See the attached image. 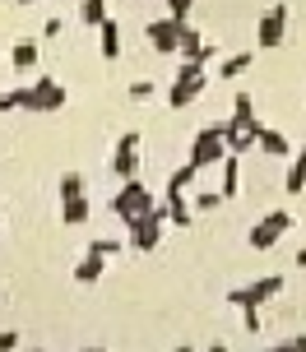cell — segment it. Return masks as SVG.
<instances>
[{"instance_id":"cell-1","label":"cell","mask_w":306,"mask_h":352,"mask_svg":"<svg viewBox=\"0 0 306 352\" xmlns=\"http://www.w3.org/2000/svg\"><path fill=\"white\" fill-rule=\"evenodd\" d=\"M162 223H167V209H158V204H149L144 213H135V218L126 223L130 246H135V250H153V246H158V236H162Z\"/></svg>"},{"instance_id":"cell-2","label":"cell","mask_w":306,"mask_h":352,"mask_svg":"<svg viewBox=\"0 0 306 352\" xmlns=\"http://www.w3.org/2000/svg\"><path fill=\"white\" fill-rule=\"evenodd\" d=\"M228 158V144H223V125H204L195 140H190V162L195 167H214Z\"/></svg>"},{"instance_id":"cell-3","label":"cell","mask_w":306,"mask_h":352,"mask_svg":"<svg viewBox=\"0 0 306 352\" xmlns=\"http://www.w3.org/2000/svg\"><path fill=\"white\" fill-rule=\"evenodd\" d=\"M288 228H292V213L288 209L265 213V218L251 228V250H274V246H278V236H283Z\"/></svg>"},{"instance_id":"cell-4","label":"cell","mask_w":306,"mask_h":352,"mask_svg":"<svg viewBox=\"0 0 306 352\" xmlns=\"http://www.w3.org/2000/svg\"><path fill=\"white\" fill-rule=\"evenodd\" d=\"M149 204H153V195L144 190V181H140V176H130L126 186H121V195L111 199V213H116L121 223H130V218H135V213H144Z\"/></svg>"},{"instance_id":"cell-5","label":"cell","mask_w":306,"mask_h":352,"mask_svg":"<svg viewBox=\"0 0 306 352\" xmlns=\"http://www.w3.org/2000/svg\"><path fill=\"white\" fill-rule=\"evenodd\" d=\"M278 292H283V278L270 274V278H255V283H246V287H232L228 301H232V306H265V301H274Z\"/></svg>"},{"instance_id":"cell-6","label":"cell","mask_w":306,"mask_h":352,"mask_svg":"<svg viewBox=\"0 0 306 352\" xmlns=\"http://www.w3.org/2000/svg\"><path fill=\"white\" fill-rule=\"evenodd\" d=\"M283 33H288V10H283V5L265 10V14H260V28H255V42H260L265 52H274V47L283 42Z\"/></svg>"},{"instance_id":"cell-7","label":"cell","mask_w":306,"mask_h":352,"mask_svg":"<svg viewBox=\"0 0 306 352\" xmlns=\"http://www.w3.org/2000/svg\"><path fill=\"white\" fill-rule=\"evenodd\" d=\"M144 33H149V42H153L158 52H181V33H186V19H172V14H167V19H153Z\"/></svg>"},{"instance_id":"cell-8","label":"cell","mask_w":306,"mask_h":352,"mask_svg":"<svg viewBox=\"0 0 306 352\" xmlns=\"http://www.w3.org/2000/svg\"><path fill=\"white\" fill-rule=\"evenodd\" d=\"M111 172L121 176V181L140 176V135H135V130H130V135H121L116 153H111Z\"/></svg>"},{"instance_id":"cell-9","label":"cell","mask_w":306,"mask_h":352,"mask_svg":"<svg viewBox=\"0 0 306 352\" xmlns=\"http://www.w3.org/2000/svg\"><path fill=\"white\" fill-rule=\"evenodd\" d=\"M61 107H65V84H56V79H42V84H33L28 111H61Z\"/></svg>"},{"instance_id":"cell-10","label":"cell","mask_w":306,"mask_h":352,"mask_svg":"<svg viewBox=\"0 0 306 352\" xmlns=\"http://www.w3.org/2000/svg\"><path fill=\"white\" fill-rule=\"evenodd\" d=\"M204 84H209V74H199V79H172V88H167V107H172V111L190 107L199 93H204Z\"/></svg>"},{"instance_id":"cell-11","label":"cell","mask_w":306,"mask_h":352,"mask_svg":"<svg viewBox=\"0 0 306 352\" xmlns=\"http://www.w3.org/2000/svg\"><path fill=\"white\" fill-rule=\"evenodd\" d=\"M255 130H260V125L228 121V125H223V144H228V153H237V158H241V153H251V148H255Z\"/></svg>"},{"instance_id":"cell-12","label":"cell","mask_w":306,"mask_h":352,"mask_svg":"<svg viewBox=\"0 0 306 352\" xmlns=\"http://www.w3.org/2000/svg\"><path fill=\"white\" fill-rule=\"evenodd\" d=\"M255 148H265V153H274V158H288V153H292L288 135H283V130H270V125L255 130Z\"/></svg>"},{"instance_id":"cell-13","label":"cell","mask_w":306,"mask_h":352,"mask_svg":"<svg viewBox=\"0 0 306 352\" xmlns=\"http://www.w3.org/2000/svg\"><path fill=\"white\" fill-rule=\"evenodd\" d=\"M98 37H102V56H107V60H116V56H121V23L107 14L102 23H98Z\"/></svg>"},{"instance_id":"cell-14","label":"cell","mask_w":306,"mask_h":352,"mask_svg":"<svg viewBox=\"0 0 306 352\" xmlns=\"http://www.w3.org/2000/svg\"><path fill=\"white\" fill-rule=\"evenodd\" d=\"M102 269H107V260H102L98 250H89L84 260L74 264V283H98V278H102Z\"/></svg>"},{"instance_id":"cell-15","label":"cell","mask_w":306,"mask_h":352,"mask_svg":"<svg viewBox=\"0 0 306 352\" xmlns=\"http://www.w3.org/2000/svg\"><path fill=\"white\" fill-rule=\"evenodd\" d=\"M167 223H177V228H190L195 223V209L186 204V195H167Z\"/></svg>"},{"instance_id":"cell-16","label":"cell","mask_w":306,"mask_h":352,"mask_svg":"<svg viewBox=\"0 0 306 352\" xmlns=\"http://www.w3.org/2000/svg\"><path fill=\"white\" fill-rule=\"evenodd\" d=\"M195 176H199V167H195V162L177 167V172H172V181H167V195H186L190 186H195Z\"/></svg>"},{"instance_id":"cell-17","label":"cell","mask_w":306,"mask_h":352,"mask_svg":"<svg viewBox=\"0 0 306 352\" xmlns=\"http://www.w3.org/2000/svg\"><path fill=\"white\" fill-rule=\"evenodd\" d=\"M107 19V0H79V23L84 28H98Z\"/></svg>"},{"instance_id":"cell-18","label":"cell","mask_w":306,"mask_h":352,"mask_svg":"<svg viewBox=\"0 0 306 352\" xmlns=\"http://www.w3.org/2000/svg\"><path fill=\"white\" fill-rule=\"evenodd\" d=\"M306 190V148L292 153V172H288V195H302Z\"/></svg>"},{"instance_id":"cell-19","label":"cell","mask_w":306,"mask_h":352,"mask_svg":"<svg viewBox=\"0 0 306 352\" xmlns=\"http://www.w3.org/2000/svg\"><path fill=\"white\" fill-rule=\"evenodd\" d=\"M10 65H14V70H33V65H37V42H14Z\"/></svg>"},{"instance_id":"cell-20","label":"cell","mask_w":306,"mask_h":352,"mask_svg":"<svg viewBox=\"0 0 306 352\" xmlns=\"http://www.w3.org/2000/svg\"><path fill=\"white\" fill-rule=\"evenodd\" d=\"M251 60H255L251 52H237V56H228V60L218 65V74H223V79H237V74H246V70H251Z\"/></svg>"},{"instance_id":"cell-21","label":"cell","mask_w":306,"mask_h":352,"mask_svg":"<svg viewBox=\"0 0 306 352\" xmlns=\"http://www.w3.org/2000/svg\"><path fill=\"white\" fill-rule=\"evenodd\" d=\"M218 190H223V199H232V195L241 190V176H237V153H232V158H223V186H218Z\"/></svg>"},{"instance_id":"cell-22","label":"cell","mask_w":306,"mask_h":352,"mask_svg":"<svg viewBox=\"0 0 306 352\" xmlns=\"http://www.w3.org/2000/svg\"><path fill=\"white\" fill-rule=\"evenodd\" d=\"M70 228H79V223H89V199L84 195H74V199H65V213H61Z\"/></svg>"},{"instance_id":"cell-23","label":"cell","mask_w":306,"mask_h":352,"mask_svg":"<svg viewBox=\"0 0 306 352\" xmlns=\"http://www.w3.org/2000/svg\"><path fill=\"white\" fill-rule=\"evenodd\" d=\"M232 121H237V125H255V102H251V93H237V102H232Z\"/></svg>"},{"instance_id":"cell-24","label":"cell","mask_w":306,"mask_h":352,"mask_svg":"<svg viewBox=\"0 0 306 352\" xmlns=\"http://www.w3.org/2000/svg\"><path fill=\"white\" fill-rule=\"evenodd\" d=\"M28 98H33V88H10V93L0 98V116H5V111H19V107H28Z\"/></svg>"},{"instance_id":"cell-25","label":"cell","mask_w":306,"mask_h":352,"mask_svg":"<svg viewBox=\"0 0 306 352\" xmlns=\"http://www.w3.org/2000/svg\"><path fill=\"white\" fill-rule=\"evenodd\" d=\"M218 204H223V190H195V199H190V209H199V213L218 209Z\"/></svg>"},{"instance_id":"cell-26","label":"cell","mask_w":306,"mask_h":352,"mask_svg":"<svg viewBox=\"0 0 306 352\" xmlns=\"http://www.w3.org/2000/svg\"><path fill=\"white\" fill-rule=\"evenodd\" d=\"M74 195H84V176L65 172V176H61V199H74Z\"/></svg>"},{"instance_id":"cell-27","label":"cell","mask_w":306,"mask_h":352,"mask_svg":"<svg viewBox=\"0 0 306 352\" xmlns=\"http://www.w3.org/2000/svg\"><path fill=\"white\" fill-rule=\"evenodd\" d=\"M199 47H204V37L186 23V33H181V56H199Z\"/></svg>"},{"instance_id":"cell-28","label":"cell","mask_w":306,"mask_h":352,"mask_svg":"<svg viewBox=\"0 0 306 352\" xmlns=\"http://www.w3.org/2000/svg\"><path fill=\"white\" fill-rule=\"evenodd\" d=\"M153 93H158V88L149 84V79H140V84H130V88H126V98H130V102H149Z\"/></svg>"},{"instance_id":"cell-29","label":"cell","mask_w":306,"mask_h":352,"mask_svg":"<svg viewBox=\"0 0 306 352\" xmlns=\"http://www.w3.org/2000/svg\"><path fill=\"white\" fill-rule=\"evenodd\" d=\"M89 250H98V255H102V260H111V255H116V250H121V241H116V236H98V241H93Z\"/></svg>"},{"instance_id":"cell-30","label":"cell","mask_w":306,"mask_h":352,"mask_svg":"<svg viewBox=\"0 0 306 352\" xmlns=\"http://www.w3.org/2000/svg\"><path fill=\"white\" fill-rule=\"evenodd\" d=\"M241 324H246L251 334H260V324H265V320H260V306H241Z\"/></svg>"},{"instance_id":"cell-31","label":"cell","mask_w":306,"mask_h":352,"mask_svg":"<svg viewBox=\"0 0 306 352\" xmlns=\"http://www.w3.org/2000/svg\"><path fill=\"white\" fill-rule=\"evenodd\" d=\"M190 10H195V0H167V14L172 19H190Z\"/></svg>"},{"instance_id":"cell-32","label":"cell","mask_w":306,"mask_h":352,"mask_svg":"<svg viewBox=\"0 0 306 352\" xmlns=\"http://www.w3.org/2000/svg\"><path fill=\"white\" fill-rule=\"evenodd\" d=\"M61 28H65L61 19H47V23H42V37H61Z\"/></svg>"},{"instance_id":"cell-33","label":"cell","mask_w":306,"mask_h":352,"mask_svg":"<svg viewBox=\"0 0 306 352\" xmlns=\"http://www.w3.org/2000/svg\"><path fill=\"white\" fill-rule=\"evenodd\" d=\"M10 348H19V334L10 329V334H0V352H10Z\"/></svg>"},{"instance_id":"cell-34","label":"cell","mask_w":306,"mask_h":352,"mask_svg":"<svg viewBox=\"0 0 306 352\" xmlns=\"http://www.w3.org/2000/svg\"><path fill=\"white\" fill-rule=\"evenodd\" d=\"M283 348H297V352H306V334H297V338H288Z\"/></svg>"},{"instance_id":"cell-35","label":"cell","mask_w":306,"mask_h":352,"mask_svg":"<svg viewBox=\"0 0 306 352\" xmlns=\"http://www.w3.org/2000/svg\"><path fill=\"white\" fill-rule=\"evenodd\" d=\"M297 269H306V246H302V250H297Z\"/></svg>"},{"instance_id":"cell-36","label":"cell","mask_w":306,"mask_h":352,"mask_svg":"<svg viewBox=\"0 0 306 352\" xmlns=\"http://www.w3.org/2000/svg\"><path fill=\"white\" fill-rule=\"evenodd\" d=\"M14 5H33V0H14Z\"/></svg>"}]
</instances>
